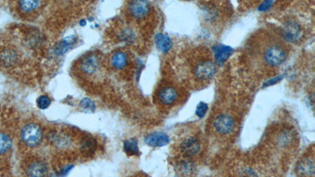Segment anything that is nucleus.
<instances>
[{"mask_svg": "<svg viewBox=\"0 0 315 177\" xmlns=\"http://www.w3.org/2000/svg\"><path fill=\"white\" fill-rule=\"evenodd\" d=\"M51 99L46 95H42L36 99V105L40 110H46L51 106Z\"/></svg>", "mask_w": 315, "mask_h": 177, "instance_id": "nucleus-24", "label": "nucleus"}, {"mask_svg": "<svg viewBox=\"0 0 315 177\" xmlns=\"http://www.w3.org/2000/svg\"><path fill=\"white\" fill-rule=\"evenodd\" d=\"M155 43L158 50L161 53H168L173 47V41L169 36L163 33H158L155 37Z\"/></svg>", "mask_w": 315, "mask_h": 177, "instance_id": "nucleus-17", "label": "nucleus"}, {"mask_svg": "<svg viewBox=\"0 0 315 177\" xmlns=\"http://www.w3.org/2000/svg\"><path fill=\"white\" fill-rule=\"evenodd\" d=\"M13 140L6 133L0 132V155L7 154L11 150Z\"/></svg>", "mask_w": 315, "mask_h": 177, "instance_id": "nucleus-22", "label": "nucleus"}, {"mask_svg": "<svg viewBox=\"0 0 315 177\" xmlns=\"http://www.w3.org/2000/svg\"><path fill=\"white\" fill-rule=\"evenodd\" d=\"M217 67L216 64L212 61H203L195 65L194 69V75L197 79L201 80H207L213 78L216 73Z\"/></svg>", "mask_w": 315, "mask_h": 177, "instance_id": "nucleus-5", "label": "nucleus"}, {"mask_svg": "<svg viewBox=\"0 0 315 177\" xmlns=\"http://www.w3.org/2000/svg\"><path fill=\"white\" fill-rule=\"evenodd\" d=\"M207 111H208V105L204 102H200L197 105L196 109H195V115L201 119L204 118Z\"/></svg>", "mask_w": 315, "mask_h": 177, "instance_id": "nucleus-25", "label": "nucleus"}, {"mask_svg": "<svg viewBox=\"0 0 315 177\" xmlns=\"http://www.w3.org/2000/svg\"><path fill=\"white\" fill-rule=\"evenodd\" d=\"M244 173H245V175L247 177H258L257 174H256V173H255V171H253V170H246Z\"/></svg>", "mask_w": 315, "mask_h": 177, "instance_id": "nucleus-30", "label": "nucleus"}, {"mask_svg": "<svg viewBox=\"0 0 315 177\" xmlns=\"http://www.w3.org/2000/svg\"><path fill=\"white\" fill-rule=\"evenodd\" d=\"M51 141L55 146L60 148H67L71 145L72 140L68 135L61 133H54L51 134Z\"/></svg>", "mask_w": 315, "mask_h": 177, "instance_id": "nucleus-19", "label": "nucleus"}, {"mask_svg": "<svg viewBox=\"0 0 315 177\" xmlns=\"http://www.w3.org/2000/svg\"><path fill=\"white\" fill-rule=\"evenodd\" d=\"M20 137L24 145L28 148H36L43 141V131L37 124L28 123L21 129Z\"/></svg>", "mask_w": 315, "mask_h": 177, "instance_id": "nucleus-1", "label": "nucleus"}, {"mask_svg": "<svg viewBox=\"0 0 315 177\" xmlns=\"http://www.w3.org/2000/svg\"><path fill=\"white\" fill-rule=\"evenodd\" d=\"M288 53L279 45H271L264 53V59L271 66H279L287 60Z\"/></svg>", "mask_w": 315, "mask_h": 177, "instance_id": "nucleus-3", "label": "nucleus"}, {"mask_svg": "<svg viewBox=\"0 0 315 177\" xmlns=\"http://www.w3.org/2000/svg\"><path fill=\"white\" fill-rule=\"evenodd\" d=\"M212 50L216 62L218 65H223L234 51L233 47L223 44L214 45Z\"/></svg>", "mask_w": 315, "mask_h": 177, "instance_id": "nucleus-13", "label": "nucleus"}, {"mask_svg": "<svg viewBox=\"0 0 315 177\" xmlns=\"http://www.w3.org/2000/svg\"><path fill=\"white\" fill-rule=\"evenodd\" d=\"M25 172L28 177H47L49 169L43 161L34 160L28 165Z\"/></svg>", "mask_w": 315, "mask_h": 177, "instance_id": "nucleus-9", "label": "nucleus"}, {"mask_svg": "<svg viewBox=\"0 0 315 177\" xmlns=\"http://www.w3.org/2000/svg\"><path fill=\"white\" fill-rule=\"evenodd\" d=\"M97 148V142L96 139L92 136H85L80 143V149L83 154L86 155H91L95 153Z\"/></svg>", "mask_w": 315, "mask_h": 177, "instance_id": "nucleus-18", "label": "nucleus"}, {"mask_svg": "<svg viewBox=\"0 0 315 177\" xmlns=\"http://www.w3.org/2000/svg\"><path fill=\"white\" fill-rule=\"evenodd\" d=\"M273 3H274L273 1H265V2L261 4L260 6H259V11H266V10L270 9V8L272 6Z\"/></svg>", "mask_w": 315, "mask_h": 177, "instance_id": "nucleus-29", "label": "nucleus"}, {"mask_svg": "<svg viewBox=\"0 0 315 177\" xmlns=\"http://www.w3.org/2000/svg\"><path fill=\"white\" fill-rule=\"evenodd\" d=\"M80 108L85 114H93L96 111V106L94 102L89 98H84L80 103Z\"/></svg>", "mask_w": 315, "mask_h": 177, "instance_id": "nucleus-23", "label": "nucleus"}, {"mask_svg": "<svg viewBox=\"0 0 315 177\" xmlns=\"http://www.w3.org/2000/svg\"><path fill=\"white\" fill-rule=\"evenodd\" d=\"M43 5L41 1H20L17 2L20 11L23 13H32L36 12Z\"/></svg>", "mask_w": 315, "mask_h": 177, "instance_id": "nucleus-20", "label": "nucleus"}, {"mask_svg": "<svg viewBox=\"0 0 315 177\" xmlns=\"http://www.w3.org/2000/svg\"><path fill=\"white\" fill-rule=\"evenodd\" d=\"M111 66L116 70L126 69L129 64V55L123 50H118L113 53L110 59Z\"/></svg>", "mask_w": 315, "mask_h": 177, "instance_id": "nucleus-15", "label": "nucleus"}, {"mask_svg": "<svg viewBox=\"0 0 315 177\" xmlns=\"http://www.w3.org/2000/svg\"><path fill=\"white\" fill-rule=\"evenodd\" d=\"M180 167L183 171L189 172L191 171L193 168V164L190 161H184V162L180 163Z\"/></svg>", "mask_w": 315, "mask_h": 177, "instance_id": "nucleus-27", "label": "nucleus"}, {"mask_svg": "<svg viewBox=\"0 0 315 177\" xmlns=\"http://www.w3.org/2000/svg\"><path fill=\"white\" fill-rule=\"evenodd\" d=\"M129 11L130 14L134 18L141 19L145 18L150 12L151 5L148 1L139 0V1H132L129 3Z\"/></svg>", "mask_w": 315, "mask_h": 177, "instance_id": "nucleus-8", "label": "nucleus"}, {"mask_svg": "<svg viewBox=\"0 0 315 177\" xmlns=\"http://www.w3.org/2000/svg\"><path fill=\"white\" fill-rule=\"evenodd\" d=\"M77 38L74 35L65 38L59 43H57L56 46L54 47L53 52L57 56H62L63 54H66L68 50H70L73 47V45L77 43Z\"/></svg>", "mask_w": 315, "mask_h": 177, "instance_id": "nucleus-16", "label": "nucleus"}, {"mask_svg": "<svg viewBox=\"0 0 315 177\" xmlns=\"http://www.w3.org/2000/svg\"><path fill=\"white\" fill-rule=\"evenodd\" d=\"M145 143L152 148H161L168 145L170 143L169 136L165 133L156 132L147 135L145 138Z\"/></svg>", "mask_w": 315, "mask_h": 177, "instance_id": "nucleus-10", "label": "nucleus"}, {"mask_svg": "<svg viewBox=\"0 0 315 177\" xmlns=\"http://www.w3.org/2000/svg\"><path fill=\"white\" fill-rule=\"evenodd\" d=\"M100 65V58L97 54H89L81 58L79 66H80V70L84 74L91 76V75L95 74L99 70Z\"/></svg>", "mask_w": 315, "mask_h": 177, "instance_id": "nucleus-6", "label": "nucleus"}, {"mask_svg": "<svg viewBox=\"0 0 315 177\" xmlns=\"http://www.w3.org/2000/svg\"><path fill=\"white\" fill-rule=\"evenodd\" d=\"M297 174L302 177H314L315 176V162L310 158L303 159L297 163L296 167Z\"/></svg>", "mask_w": 315, "mask_h": 177, "instance_id": "nucleus-14", "label": "nucleus"}, {"mask_svg": "<svg viewBox=\"0 0 315 177\" xmlns=\"http://www.w3.org/2000/svg\"><path fill=\"white\" fill-rule=\"evenodd\" d=\"M178 98V92L173 87H163L158 92V99L161 104L165 106L173 104Z\"/></svg>", "mask_w": 315, "mask_h": 177, "instance_id": "nucleus-11", "label": "nucleus"}, {"mask_svg": "<svg viewBox=\"0 0 315 177\" xmlns=\"http://www.w3.org/2000/svg\"><path fill=\"white\" fill-rule=\"evenodd\" d=\"M123 149L125 153L129 156H137L140 155L138 141L136 139H129L123 143Z\"/></svg>", "mask_w": 315, "mask_h": 177, "instance_id": "nucleus-21", "label": "nucleus"}, {"mask_svg": "<svg viewBox=\"0 0 315 177\" xmlns=\"http://www.w3.org/2000/svg\"><path fill=\"white\" fill-rule=\"evenodd\" d=\"M214 128L219 134L224 136L231 134L235 129L234 119L229 114H221L214 119Z\"/></svg>", "mask_w": 315, "mask_h": 177, "instance_id": "nucleus-4", "label": "nucleus"}, {"mask_svg": "<svg viewBox=\"0 0 315 177\" xmlns=\"http://www.w3.org/2000/svg\"><path fill=\"white\" fill-rule=\"evenodd\" d=\"M18 54L17 51L9 47L0 50V65L2 67L9 68L17 64Z\"/></svg>", "mask_w": 315, "mask_h": 177, "instance_id": "nucleus-12", "label": "nucleus"}, {"mask_svg": "<svg viewBox=\"0 0 315 177\" xmlns=\"http://www.w3.org/2000/svg\"><path fill=\"white\" fill-rule=\"evenodd\" d=\"M180 150L185 158L190 159L199 155L201 151V144L199 140L193 136H190L181 142Z\"/></svg>", "mask_w": 315, "mask_h": 177, "instance_id": "nucleus-7", "label": "nucleus"}, {"mask_svg": "<svg viewBox=\"0 0 315 177\" xmlns=\"http://www.w3.org/2000/svg\"><path fill=\"white\" fill-rule=\"evenodd\" d=\"M73 167H74V166H73V165H67V166H64L53 177H66V176L69 175L71 170H73Z\"/></svg>", "mask_w": 315, "mask_h": 177, "instance_id": "nucleus-26", "label": "nucleus"}, {"mask_svg": "<svg viewBox=\"0 0 315 177\" xmlns=\"http://www.w3.org/2000/svg\"><path fill=\"white\" fill-rule=\"evenodd\" d=\"M283 77L282 76H278V77H274V78L270 79V80H267V82L263 84V87H269L270 85H274V84H277L282 80Z\"/></svg>", "mask_w": 315, "mask_h": 177, "instance_id": "nucleus-28", "label": "nucleus"}, {"mask_svg": "<svg viewBox=\"0 0 315 177\" xmlns=\"http://www.w3.org/2000/svg\"><path fill=\"white\" fill-rule=\"evenodd\" d=\"M281 33L285 40L289 43H295L302 39L303 30L297 21L294 20H287L282 25Z\"/></svg>", "mask_w": 315, "mask_h": 177, "instance_id": "nucleus-2", "label": "nucleus"}]
</instances>
